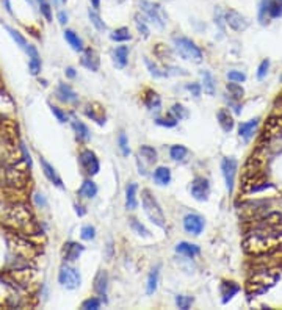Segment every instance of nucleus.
<instances>
[{
  "mask_svg": "<svg viewBox=\"0 0 282 310\" xmlns=\"http://www.w3.org/2000/svg\"><path fill=\"white\" fill-rule=\"evenodd\" d=\"M282 246V229L278 226H267L252 232L245 240V249L250 254H265Z\"/></svg>",
  "mask_w": 282,
  "mask_h": 310,
  "instance_id": "nucleus-1",
  "label": "nucleus"
},
{
  "mask_svg": "<svg viewBox=\"0 0 282 310\" xmlns=\"http://www.w3.org/2000/svg\"><path fill=\"white\" fill-rule=\"evenodd\" d=\"M141 204L149 219L160 229H166V218H165L163 209L160 207L158 201L152 196L149 189H143L141 191Z\"/></svg>",
  "mask_w": 282,
  "mask_h": 310,
  "instance_id": "nucleus-2",
  "label": "nucleus"
},
{
  "mask_svg": "<svg viewBox=\"0 0 282 310\" xmlns=\"http://www.w3.org/2000/svg\"><path fill=\"white\" fill-rule=\"evenodd\" d=\"M6 221L13 229L19 230V232H24V230L31 232L30 226H36V224L33 222V217H31L30 210L22 204H18L13 207L10 213H8Z\"/></svg>",
  "mask_w": 282,
  "mask_h": 310,
  "instance_id": "nucleus-3",
  "label": "nucleus"
},
{
  "mask_svg": "<svg viewBox=\"0 0 282 310\" xmlns=\"http://www.w3.org/2000/svg\"><path fill=\"white\" fill-rule=\"evenodd\" d=\"M174 46H176L177 54L184 60H188V62H193V63L202 62V58H204L202 50L196 46L190 38H185V36L174 38Z\"/></svg>",
  "mask_w": 282,
  "mask_h": 310,
  "instance_id": "nucleus-4",
  "label": "nucleus"
},
{
  "mask_svg": "<svg viewBox=\"0 0 282 310\" xmlns=\"http://www.w3.org/2000/svg\"><path fill=\"white\" fill-rule=\"evenodd\" d=\"M79 163H80L82 171L87 176H90V177L96 176L97 172H99V169H100V163H99L97 155L94 154L91 149H83V151H80V154H79Z\"/></svg>",
  "mask_w": 282,
  "mask_h": 310,
  "instance_id": "nucleus-5",
  "label": "nucleus"
},
{
  "mask_svg": "<svg viewBox=\"0 0 282 310\" xmlns=\"http://www.w3.org/2000/svg\"><path fill=\"white\" fill-rule=\"evenodd\" d=\"M58 282L62 283V287L67 288V290H75L80 287L82 283V278H80V273L77 271L72 266H62V270H60L58 274Z\"/></svg>",
  "mask_w": 282,
  "mask_h": 310,
  "instance_id": "nucleus-6",
  "label": "nucleus"
},
{
  "mask_svg": "<svg viewBox=\"0 0 282 310\" xmlns=\"http://www.w3.org/2000/svg\"><path fill=\"white\" fill-rule=\"evenodd\" d=\"M140 8L141 11L146 14L148 19L156 24L158 29H163L165 27V13L163 10H161V6L157 5V3H152V2H148V0H143V2L140 3Z\"/></svg>",
  "mask_w": 282,
  "mask_h": 310,
  "instance_id": "nucleus-7",
  "label": "nucleus"
},
{
  "mask_svg": "<svg viewBox=\"0 0 282 310\" xmlns=\"http://www.w3.org/2000/svg\"><path fill=\"white\" fill-rule=\"evenodd\" d=\"M282 16V0H262L259 8V19L265 24L267 19H278Z\"/></svg>",
  "mask_w": 282,
  "mask_h": 310,
  "instance_id": "nucleus-8",
  "label": "nucleus"
},
{
  "mask_svg": "<svg viewBox=\"0 0 282 310\" xmlns=\"http://www.w3.org/2000/svg\"><path fill=\"white\" fill-rule=\"evenodd\" d=\"M237 168H238V163L234 157H224L223 160H221V172H223V176H224L226 188H227L229 194H232V191H234Z\"/></svg>",
  "mask_w": 282,
  "mask_h": 310,
  "instance_id": "nucleus-9",
  "label": "nucleus"
},
{
  "mask_svg": "<svg viewBox=\"0 0 282 310\" xmlns=\"http://www.w3.org/2000/svg\"><path fill=\"white\" fill-rule=\"evenodd\" d=\"M25 168H19L18 163H13L11 166H8L6 184H10L11 186H16V188H24L27 185V171H25Z\"/></svg>",
  "mask_w": 282,
  "mask_h": 310,
  "instance_id": "nucleus-10",
  "label": "nucleus"
},
{
  "mask_svg": "<svg viewBox=\"0 0 282 310\" xmlns=\"http://www.w3.org/2000/svg\"><path fill=\"white\" fill-rule=\"evenodd\" d=\"M190 193L194 197L196 201H207V197L210 194V184L207 179H204L201 176L194 177L191 180V185H190Z\"/></svg>",
  "mask_w": 282,
  "mask_h": 310,
  "instance_id": "nucleus-11",
  "label": "nucleus"
},
{
  "mask_svg": "<svg viewBox=\"0 0 282 310\" xmlns=\"http://www.w3.org/2000/svg\"><path fill=\"white\" fill-rule=\"evenodd\" d=\"M204 226H206V221L198 213H188L184 218V229L185 232L191 235H199L204 230Z\"/></svg>",
  "mask_w": 282,
  "mask_h": 310,
  "instance_id": "nucleus-12",
  "label": "nucleus"
},
{
  "mask_svg": "<svg viewBox=\"0 0 282 310\" xmlns=\"http://www.w3.org/2000/svg\"><path fill=\"white\" fill-rule=\"evenodd\" d=\"M224 21L229 25L230 29L235 30V31H243L248 29V25H250V21L246 19L243 14H240L235 10H229L224 13Z\"/></svg>",
  "mask_w": 282,
  "mask_h": 310,
  "instance_id": "nucleus-13",
  "label": "nucleus"
},
{
  "mask_svg": "<svg viewBox=\"0 0 282 310\" xmlns=\"http://www.w3.org/2000/svg\"><path fill=\"white\" fill-rule=\"evenodd\" d=\"M80 63L82 66H85L88 69V71L96 72L99 71V66H100V58L99 54L94 49L88 47V49H83L82 50V58H80Z\"/></svg>",
  "mask_w": 282,
  "mask_h": 310,
  "instance_id": "nucleus-14",
  "label": "nucleus"
},
{
  "mask_svg": "<svg viewBox=\"0 0 282 310\" xmlns=\"http://www.w3.org/2000/svg\"><path fill=\"white\" fill-rule=\"evenodd\" d=\"M282 133V118L279 116H273L267 121V124H265V128H263V135L262 138L263 140H273V138H276Z\"/></svg>",
  "mask_w": 282,
  "mask_h": 310,
  "instance_id": "nucleus-15",
  "label": "nucleus"
},
{
  "mask_svg": "<svg viewBox=\"0 0 282 310\" xmlns=\"http://www.w3.org/2000/svg\"><path fill=\"white\" fill-rule=\"evenodd\" d=\"M39 163H41V168H42V172H44V176H46V179L49 180L50 184H54L55 186H58V188H64V185H63V180H62V177H60V174L57 172V169L50 165V163L46 160V158H39Z\"/></svg>",
  "mask_w": 282,
  "mask_h": 310,
  "instance_id": "nucleus-16",
  "label": "nucleus"
},
{
  "mask_svg": "<svg viewBox=\"0 0 282 310\" xmlns=\"http://www.w3.org/2000/svg\"><path fill=\"white\" fill-rule=\"evenodd\" d=\"M85 251V246L77 243V241H67L63 246V260L64 262H75L80 257V254Z\"/></svg>",
  "mask_w": 282,
  "mask_h": 310,
  "instance_id": "nucleus-17",
  "label": "nucleus"
},
{
  "mask_svg": "<svg viewBox=\"0 0 282 310\" xmlns=\"http://www.w3.org/2000/svg\"><path fill=\"white\" fill-rule=\"evenodd\" d=\"M85 115L91 118L94 123H97L99 125L105 124V110L99 103H90V105L85 108Z\"/></svg>",
  "mask_w": 282,
  "mask_h": 310,
  "instance_id": "nucleus-18",
  "label": "nucleus"
},
{
  "mask_svg": "<svg viewBox=\"0 0 282 310\" xmlns=\"http://www.w3.org/2000/svg\"><path fill=\"white\" fill-rule=\"evenodd\" d=\"M57 96H58L60 100H63L66 103H75L77 100H79V96L75 94V91L71 88L69 85H66V83H60L58 85Z\"/></svg>",
  "mask_w": 282,
  "mask_h": 310,
  "instance_id": "nucleus-19",
  "label": "nucleus"
},
{
  "mask_svg": "<svg viewBox=\"0 0 282 310\" xmlns=\"http://www.w3.org/2000/svg\"><path fill=\"white\" fill-rule=\"evenodd\" d=\"M97 194V185L93 182L91 179H85L82 186L77 189V196L83 197V199H93Z\"/></svg>",
  "mask_w": 282,
  "mask_h": 310,
  "instance_id": "nucleus-20",
  "label": "nucleus"
},
{
  "mask_svg": "<svg viewBox=\"0 0 282 310\" xmlns=\"http://www.w3.org/2000/svg\"><path fill=\"white\" fill-rule=\"evenodd\" d=\"M257 125H259V118L250 119L248 123H242L240 127H238V135H240L245 141H250L251 136L255 132V128H257Z\"/></svg>",
  "mask_w": 282,
  "mask_h": 310,
  "instance_id": "nucleus-21",
  "label": "nucleus"
},
{
  "mask_svg": "<svg viewBox=\"0 0 282 310\" xmlns=\"http://www.w3.org/2000/svg\"><path fill=\"white\" fill-rule=\"evenodd\" d=\"M25 52L29 54V58H30V62H29V69H30V74L31 75H38L39 71H41V60H39V54H38V50L30 46L25 49Z\"/></svg>",
  "mask_w": 282,
  "mask_h": 310,
  "instance_id": "nucleus-22",
  "label": "nucleus"
},
{
  "mask_svg": "<svg viewBox=\"0 0 282 310\" xmlns=\"http://www.w3.org/2000/svg\"><path fill=\"white\" fill-rule=\"evenodd\" d=\"M107 288H108V274L107 271L100 270L97 271L96 278H94V291H96L99 296H105Z\"/></svg>",
  "mask_w": 282,
  "mask_h": 310,
  "instance_id": "nucleus-23",
  "label": "nucleus"
},
{
  "mask_svg": "<svg viewBox=\"0 0 282 310\" xmlns=\"http://www.w3.org/2000/svg\"><path fill=\"white\" fill-rule=\"evenodd\" d=\"M217 118H218V123H219L221 128H223L224 132H227V133L232 132L235 123H234V118H232V115L229 113L227 108H221L217 113Z\"/></svg>",
  "mask_w": 282,
  "mask_h": 310,
  "instance_id": "nucleus-24",
  "label": "nucleus"
},
{
  "mask_svg": "<svg viewBox=\"0 0 282 310\" xmlns=\"http://www.w3.org/2000/svg\"><path fill=\"white\" fill-rule=\"evenodd\" d=\"M136 191H138V185L135 182L127 185V188H125V209L127 210H136V207H138Z\"/></svg>",
  "mask_w": 282,
  "mask_h": 310,
  "instance_id": "nucleus-25",
  "label": "nucleus"
},
{
  "mask_svg": "<svg viewBox=\"0 0 282 310\" xmlns=\"http://www.w3.org/2000/svg\"><path fill=\"white\" fill-rule=\"evenodd\" d=\"M176 252L177 254H182V255H185L188 258H193V257L201 254V248L198 245L188 243V241H182V243H179L176 246Z\"/></svg>",
  "mask_w": 282,
  "mask_h": 310,
  "instance_id": "nucleus-26",
  "label": "nucleus"
},
{
  "mask_svg": "<svg viewBox=\"0 0 282 310\" xmlns=\"http://www.w3.org/2000/svg\"><path fill=\"white\" fill-rule=\"evenodd\" d=\"M72 128H74L75 136H77V140H79V141H82V143L90 141L91 133H90L88 125L85 123H82V121H79V119H74L72 121Z\"/></svg>",
  "mask_w": 282,
  "mask_h": 310,
  "instance_id": "nucleus-27",
  "label": "nucleus"
},
{
  "mask_svg": "<svg viewBox=\"0 0 282 310\" xmlns=\"http://www.w3.org/2000/svg\"><path fill=\"white\" fill-rule=\"evenodd\" d=\"M127 58H129V47L127 46H119L113 50V63L116 67H119V69L125 67Z\"/></svg>",
  "mask_w": 282,
  "mask_h": 310,
  "instance_id": "nucleus-28",
  "label": "nucleus"
},
{
  "mask_svg": "<svg viewBox=\"0 0 282 310\" xmlns=\"http://www.w3.org/2000/svg\"><path fill=\"white\" fill-rule=\"evenodd\" d=\"M143 102H144V105H146L149 110H160V107H161L160 96L156 91H152V90H148L146 93H144Z\"/></svg>",
  "mask_w": 282,
  "mask_h": 310,
  "instance_id": "nucleus-29",
  "label": "nucleus"
},
{
  "mask_svg": "<svg viewBox=\"0 0 282 310\" xmlns=\"http://www.w3.org/2000/svg\"><path fill=\"white\" fill-rule=\"evenodd\" d=\"M158 278H160V265H157L156 268H152L148 278V285H146V293L151 296L157 291L158 288Z\"/></svg>",
  "mask_w": 282,
  "mask_h": 310,
  "instance_id": "nucleus-30",
  "label": "nucleus"
},
{
  "mask_svg": "<svg viewBox=\"0 0 282 310\" xmlns=\"http://www.w3.org/2000/svg\"><path fill=\"white\" fill-rule=\"evenodd\" d=\"M238 291H240V287H238L235 282H223V285H221V295H223V303L226 304L227 301L232 299Z\"/></svg>",
  "mask_w": 282,
  "mask_h": 310,
  "instance_id": "nucleus-31",
  "label": "nucleus"
},
{
  "mask_svg": "<svg viewBox=\"0 0 282 310\" xmlns=\"http://www.w3.org/2000/svg\"><path fill=\"white\" fill-rule=\"evenodd\" d=\"M154 180H156L157 185L165 186L171 182V171L166 166H158L154 172Z\"/></svg>",
  "mask_w": 282,
  "mask_h": 310,
  "instance_id": "nucleus-32",
  "label": "nucleus"
},
{
  "mask_svg": "<svg viewBox=\"0 0 282 310\" xmlns=\"http://www.w3.org/2000/svg\"><path fill=\"white\" fill-rule=\"evenodd\" d=\"M201 86H202L204 93H207L209 96H213V94H215L217 83H215V79H213V75L209 71L202 72V85Z\"/></svg>",
  "mask_w": 282,
  "mask_h": 310,
  "instance_id": "nucleus-33",
  "label": "nucleus"
},
{
  "mask_svg": "<svg viewBox=\"0 0 282 310\" xmlns=\"http://www.w3.org/2000/svg\"><path fill=\"white\" fill-rule=\"evenodd\" d=\"M64 39L69 42V46L75 50V52H82L83 47V41L79 38V34H77L74 30H64Z\"/></svg>",
  "mask_w": 282,
  "mask_h": 310,
  "instance_id": "nucleus-34",
  "label": "nucleus"
},
{
  "mask_svg": "<svg viewBox=\"0 0 282 310\" xmlns=\"http://www.w3.org/2000/svg\"><path fill=\"white\" fill-rule=\"evenodd\" d=\"M226 90L229 91V96L232 97L234 100H242L243 96H245V90H243V86L240 83H237V82H230L227 83L226 86Z\"/></svg>",
  "mask_w": 282,
  "mask_h": 310,
  "instance_id": "nucleus-35",
  "label": "nucleus"
},
{
  "mask_svg": "<svg viewBox=\"0 0 282 310\" xmlns=\"http://www.w3.org/2000/svg\"><path fill=\"white\" fill-rule=\"evenodd\" d=\"M188 155V149L185 148V146L182 144H174V146H171V149H169V157L173 158L174 161H182L185 157Z\"/></svg>",
  "mask_w": 282,
  "mask_h": 310,
  "instance_id": "nucleus-36",
  "label": "nucleus"
},
{
  "mask_svg": "<svg viewBox=\"0 0 282 310\" xmlns=\"http://www.w3.org/2000/svg\"><path fill=\"white\" fill-rule=\"evenodd\" d=\"M110 38H112V41H116V42H125V41L132 39V34L127 27H121V29H116L112 34H110Z\"/></svg>",
  "mask_w": 282,
  "mask_h": 310,
  "instance_id": "nucleus-37",
  "label": "nucleus"
},
{
  "mask_svg": "<svg viewBox=\"0 0 282 310\" xmlns=\"http://www.w3.org/2000/svg\"><path fill=\"white\" fill-rule=\"evenodd\" d=\"M5 29H6V31H8V33L11 34V38L16 41V44H18L21 49H24V50H25V49L29 47V42H27V39H25V38L22 36V34L18 31V30H14V29H11V27H5Z\"/></svg>",
  "mask_w": 282,
  "mask_h": 310,
  "instance_id": "nucleus-38",
  "label": "nucleus"
},
{
  "mask_svg": "<svg viewBox=\"0 0 282 310\" xmlns=\"http://www.w3.org/2000/svg\"><path fill=\"white\" fill-rule=\"evenodd\" d=\"M88 16H90L91 24H93L94 27H96L99 31L107 30V25H105V24H104V21H102L100 17H99V14H97V11H96V10H90V11H88Z\"/></svg>",
  "mask_w": 282,
  "mask_h": 310,
  "instance_id": "nucleus-39",
  "label": "nucleus"
},
{
  "mask_svg": "<svg viewBox=\"0 0 282 310\" xmlns=\"http://www.w3.org/2000/svg\"><path fill=\"white\" fill-rule=\"evenodd\" d=\"M140 154L143 155V158H146L149 163H154L157 160V151L152 148V146H141L140 148Z\"/></svg>",
  "mask_w": 282,
  "mask_h": 310,
  "instance_id": "nucleus-40",
  "label": "nucleus"
},
{
  "mask_svg": "<svg viewBox=\"0 0 282 310\" xmlns=\"http://www.w3.org/2000/svg\"><path fill=\"white\" fill-rule=\"evenodd\" d=\"M118 144H119V149H121V154L124 155V157H129L130 154V148H129V140H127V135L124 132L119 133V138H118Z\"/></svg>",
  "mask_w": 282,
  "mask_h": 310,
  "instance_id": "nucleus-41",
  "label": "nucleus"
},
{
  "mask_svg": "<svg viewBox=\"0 0 282 310\" xmlns=\"http://www.w3.org/2000/svg\"><path fill=\"white\" fill-rule=\"evenodd\" d=\"M135 24H136V29H138L140 34H143L144 38H148L149 36V27H148L146 21H144V17H141L140 14H136L135 16Z\"/></svg>",
  "mask_w": 282,
  "mask_h": 310,
  "instance_id": "nucleus-42",
  "label": "nucleus"
},
{
  "mask_svg": "<svg viewBox=\"0 0 282 310\" xmlns=\"http://www.w3.org/2000/svg\"><path fill=\"white\" fill-rule=\"evenodd\" d=\"M38 5H39L41 14L46 17L47 22H52V8H50V3L47 0H38Z\"/></svg>",
  "mask_w": 282,
  "mask_h": 310,
  "instance_id": "nucleus-43",
  "label": "nucleus"
},
{
  "mask_svg": "<svg viewBox=\"0 0 282 310\" xmlns=\"http://www.w3.org/2000/svg\"><path fill=\"white\" fill-rule=\"evenodd\" d=\"M171 116L176 118L177 121H182L184 118L188 116V111L185 110L184 105H181V103H174L173 108H171Z\"/></svg>",
  "mask_w": 282,
  "mask_h": 310,
  "instance_id": "nucleus-44",
  "label": "nucleus"
},
{
  "mask_svg": "<svg viewBox=\"0 0 282 310\" xmlns=\"http://www.w3.org/2000/svg\"><path fill=\"white\" fill-rule=\"evenodd\" d=\"M193 298L191 296H185V295H177L176 296V306L179 309H182V310H187V309H190L191 304H193Z\"/></svg>",
  "mask_w": 282,
  "mask_h": 310,
  "instance_id": "nucleus-45",
  "label": "nucleus"
},
{
  "mask_svg": "<svg viewBox=\"0 0 282 310\" xmlns=\"http://www.w3.org/2000/svg\"><path fill=\"white\" fill-rule=\"evenodd\" d=\"M80 237L83 240H87V241H91V240L96 238V229H94V226H91V224L83 226L82 230H80Z\"/></svg>",
  "mask_w": 282,
  "mask_h": 310,
  "instance_id": "nucleus-46",
  "label": "nucleus"
},
{
  "mask_svg": "<svg viewBox=\"0 0 282 310\" xmlns=\"http://www.w3.org/2000/svg\"><path fill=\"white\" fill-rule=\"evenodd\" d=\"M102 304V301L99 298H88L82 303V309L85 310H97Z\"/></svg>",
  "mask_w": 282,
  "mask_h": 310,
  "instance_id": "nucleus-47",
  "label": "nucleus"
},
{
  "mask_svg": "<svg viewBox=\"0 0 282 310\" xmlns=\"http://www.w3.org/2000/svg\"><path fill=\"white\" fill-rule=\"evenodd\" d=\"M130 226H132V229L136 232V234L138 235H143V237H149L151 234H149V230L143 226V224H140L136 219H130Z\"/></svg>",
  "mask_w": 282,
  "mask_h": 310,
  "instance_id": "nucleus-48",
  "label": "nucleus"
},
{
  "mask_svg": "<svg viewBox=\"0 0 282 310\" xmlns=\"http://www.w3.org/2000/svg\"><path fill=\"white\" fill-rule=\"evenodd\" d=\"M227 79L230 82H237V83H242L246 80V74H243L242 71H229L227 72Z\"/></svg>",
  "mask_w": 282,
  "mask_h": 310,
  "instance_id": "nucleus-49",
  "label": "nucleus"
},
{
  "mask_svg": "<svg viewBox=\"0 0 282 310\" xmlns=\"http://www.w3.org/2000/svg\"><path fill=\"white\" fill-rule=\"evenodd\" d=\"M268 69H270V62H268V60H263V62L260 63V66H259V69H257V79L259 80H262V79L267 77Z\"/></svg>",
  "mask_w": 282,
  "mask_h": 310,
  "instance_id": "nucleus-50",
  "label": "nucleus"
},
{
  "mask_svg": "<svg viewBox=\"0 0 282 310\" xmlns=\"http://www.w3.org/2000/svg\"><path fill=\"white\" fill-rule=\"evenodd\" d=\"M156 123L158 125H163V127H176L177 125V119L173 118V116H169V118H158V119H156Z\"/></svg>",
  "mask_w": 282,
  "mask_h": 310,
  "instance_id": "nucleus-51",
  "label": "nucleus"
},
{
  "mask_svg": "<svg viewBox=\"0 0 282 310\" xmlns=\"http://www.w3.org/2000/svg\"><path fill=\"white\" fill-rule=\"evenodd\" d=\"M50 110H52L54 116L60 121V123H66V121H67V115L64 113V111H63L62 108H58V107H55V105H50Z\"/></svg>",
  "mask_w": 282,
  "mask_h": 310,
  "instance_id": "nucleus-52",
  "label": "nucleus"
},
{
  "mask_svg": "<svg viewBox=\"0 0 282 310\" xmlns=\"http://www.w3.org/2000/svg\"><path fill=\"white\" fill-rule=\"evenodd\" d=\"M187 90L190 91L194 97H199L201 96V91H202V86L199 83H190V85H187Z\"/></svg>",
  "mask_w": 282,
  "mask_h": 310,
  "instance_id": "nucleus-53",
  "label": "nucleus"
},
{
  "mask_svg": "<svg viewBox=\"0 0 282 310\" xmlns=\"http://www.w3.org/2000/svg\"><path fill=\"white\" fill-rule=\"evenodd\" d=\"M21 151H22V155H24V163L27 165L29 168H31V158H30V152L27 151V148H25V144H21Z\"/></svg>",
  "mask_w": 282,
  "mask_h": 310,
  "instance_id": "nucleus-54",
  "label": "nucleus"
},
{
  "mask_svg": "<svg viewBox=\"0 0 282 310\" xmlns=\"http://www.w3.org/2000/svg\"><path fill=\"white\" fill-rule=\"evenodd\" d=\"M35 202H36V205H39V207H47V201H46V197L42 196V194H39V193H36V194H35Z\"/></svg>",
  "mask_w": 282,
  "mask_h": 310,
  "instance_id": "nucleus-55",
  "label": "nucleus"
},
{
  "mask_svg": "<svg viewBox=\"0 0 282 310\" xmlns=\"http://www.w3.org/2000/svg\"><path fill=\"white\" fill-rule=\"evenodd\" d=\"M58 22L62 24V25H64V24L67 22V14H66L64 11H60V13H58Z\"/></svg>",
  "mask_w": 282,
  "mask_h": 310,
  "instance_id": "nucleus-56",
  "label": "nucleus"
},
{
  "mask_svg": "<svg viewBox=\"0 0 282 310\" xmlns=\"http://www.w3.org/2000/svg\"><path fill=\"white\" fill-rule=\"evenodd\" d=\"M66 75L69 77V79H74V77H75V69L74 67H67L66 69Z\"/></svg>",
  "mask_w": 282,
  "mask_h": 310,
  "instance_id": "nucleus-57",
  "label": "nucleus"
},
{
  "mask_svg": "<svg viewBox=\"0 0 282 310\" xmlns=\"http://www.w3.org/2000/svg\"><path fill=\"white\" fill-rule=\"evenodd\" d=\"M91 5H93V8H94V10H99V8H100V0H91Z\"/></svg>",
  "mask_w": 282,
  "mask_h": 310,
  "instance_id": "nucleus-58",
  "label": "nucleus"
},
{
  "mask_svg": "<svg viewBox=\"0 0 282 310\" xmlns=\"http://www.w3.org/2000/svg\"><path fill=\"white\" fill-rule=\"evenodd\" d=\"M3 3H5V10L11 14L13 11H11V3H10V0H3Z\"/></svg>",
  "mask_w": 282,
  "mask_h": 310,
  "instance_id": "nucleus-59",
  "label": "nucleus"
},
{
  "mask_svg": "<svg viewBox=\"0 0 282 310\" xmlns=\"http://www.w3.org/2000/svg\"><path fill=\"white\" fill-rule=\"evenodd\" d=\"M82 209H83L82 205H77L75 204V212H77V215H80V217H83V215H85V210H82Z\"/></svg>",
  "mask_w": 282,
  "mask_h": 310,
  "instance_id": "nucleus-60",
  "label": "nucleus"
},
{
  "mask_svg": "<svg viewBox=\"0 0 282 310\" xmlns=\"http://www.w3.org/2000/svg\"><path fill=\"white\" fill-rule=\"evenodd\" d=\"M27 2H29V3H30L31 6H33V5H35V3H33V0H27Z\"/></svg>",
  "mask_w": 282,
  "mask_h": 310,
  "instance_id": "nucleus-61",
  "label": "nucleus"
},
{
  "mask_svg": "<svg viewBox=\"0 0 282 310\" xmlns=\"http://www.w3.org/2000/svg\"><path fill=\"white\" fill-rule=\"evenodd\" d=\"M60 3H66V0H58Z\"/></svg>",
  "mask_w": 282,
  "mask_h": 310,
  "instance_id": "nucleus-62",
  "label": "nucleus"
},
{
  "mask_svg": "<svg viewBox=\"0 0 282 310\" xmlns=\"http://www.w3.org/2000/svg\"><path fill=\"white\" fill-rule=\"evenodd\" d=\"M2 118H3V115H2V113H0V119H2Z\"/></svg>",
  "mask_w": 282,
  "mask_h": 310,
  "instance_id": "nucleus-63",
  "label": "nucleus"
}]
</instances>
